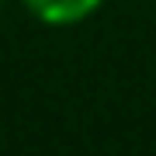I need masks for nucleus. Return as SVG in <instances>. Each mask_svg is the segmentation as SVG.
Masks as SVG:
<instances>
[{"label": "nucleus", "instance_id": "obj_1", "mask_svg": "<svg viewBox=\"0 0 156 156\" xmlns=\"http://www.w3.org/2000/svg\"><path fill=\"white\" fill-rule=\"evenodd\" d=\"M28 7V14L35 21L49 24V28H73V24H83L87 17H94L104 0H21Z\"/></svg>", "mask_w": 156, "mask_h": 156}, {"label": "nucleus", "instance_id": "obj_2", "mask_svg": "<svg viewBox=\"0 0 156 156\" xmlns=\"http://www.w3.org/2000/svg\"><path fill=\"white\" fill-rule=\"evenodd\" d=\"M0 7H4V0H0Z\"/></svg>", "mask_w": 156, "mask_h": 156}]
</instances>
